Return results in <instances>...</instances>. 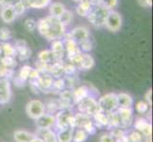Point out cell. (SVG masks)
<instances>
[{
    "mask_svg": "<svg viewBox=\"0 0 153 142\" xmlns=\"http://www.w3.org/2000/svg\"><path fill=\"white\" fill-rule=\"evenodd\" d=\"M33 69V67L28 65H25L23 66L20 67V69L17 73V77L19 79H21L22 81L27 82L30 79V71Z\"/></svg>",
    "mask_w": 153,
    "mask_h": 142,
    "instance_id": "36",
    "label": "cell"
},
{
    "mask_svg": "<svg viewBox=\"0 0 153 142\" xmlns=\"http://www.w3.org/2000/svg\"><path fill=\"white\" fill-rule=\"evenodd\" d=\"M35 135L41 138L45 142H58L56 133L51 129H37V134Z\"/></svg>",
    "mask_w": 153,
    "mask_h": 142,
    "instance_id": "23",
    "label": "cell"
},
{
    "mask_svg": "<svg viewBox=\"0 0 153 142\" xmlns=\"http://www.w3.org/2000/svg\"><path fill=\"white\" fill-rule=\"evenodd\" d=\"M151 97H152V89H149L146 91V93L145 94V102H147V104L151 106L152 104V101H151Z\"/></svg>",
    "mask_w": 153,
    "mask_h": 142,
    "instance_id": "50",
    "label": "cell"
},
{
    "mask_svg": "<svg viewBox=\"0 0 153 142\" xmlns=\"http://www.w3.org/2000/svg\"><path fill=\"white\" fill-rule=\"evenodd\" d=\"M109 10L105 9L101 4L96 5V6H92L91 10L88 14V20L93 27L95 28H103L105 26V19L108 17V14Z\"/></svg>",
    "mask_w": 153,
    "mask_h": 142,
    "instance_id": "3",
    "label": "cell"
},
{
    "mask_svg": "<svg viewBox=\"0 0 153 142\" xmlns=\"http://www.w3.org/2000/svg\"><path fill=\"white\" fill-rule=\"evenodd\" d=\"M34 136V134H31L24 130H17L13 133V138L16 142H30Z\"/></svg>",
    "mask_w": 153,
    "mask_h": 142,
    "instance_id": "30",
    "label": "cell"
},
{
    "mask_svg": "<svg viewBox=\"0 0 153 142\" xmlns=\"http://www.w3.org/2000/svg\"><path fill=\"white\" fill-rule=\"evenodd\" d=\"M97 103L100 111H102L105 114L114 112L119 107L118 101H117V94L116 93L105 94L97 99Z\"/></svg>",
    "mask_w": 153,
    "mask_h": 142,
    "instance_id": "4",
    "label": "cell"
},
{
    "mask_svg": "<svg viewBox=\"0 0 153 142\" xmlns=\"http://www.w3.org/2000/svg\"><path fill=\"white\" fill-rule=\"evenodd\" d=\"M92 9V5L89 2V0H83V1L79 2L77 7L75 9V13L77 15L81 17H87L88 14Z\"/></svg>",
    "mask_w": 153,
    "mask_h": 142,
    "instance_id": "25",
    "label": "cell"
},
{
    "mask_svg": "<svg viewBox=\"0 0 153 142\" xmlns=\"http://www.w3.org/2000/svg\"><path fill=\"white\" fill-rule=\"evenodd\" d=\"M74 128L67 127L64 129H59L56 133L58 142H72V136Z\"/></svg>",
    "mask_w": 153,
    "mask_h": 142,
    "instance_id": "22",
    "label": "cell"
},
{
    "mask_svg": "<svg viewBox=\"0 0 153 142\" xmlns=\"http://www.w3.org/2000/svg\"><path fill=\"white\" fill-rule=\"evenodd\" d=\"M123 25V17L117 10H109L104 27L110 32H118Z\"/></svg>",
    "mask_w": 153,
    "mask_h": 142,
    "instance_id": "7",
    "label": "cell"
},
{
    "mask_svg": "<svg viewBox=\"0 0 153 142\" xmlns=\"http://www.w3.org/2000/svg\"><path fill=\"white\" fill-rule=\"evenodd\" d=\"M0 18L6 24H10L17 18L13 6H3L0 9Z\"/></svg>",
    "mask_w": 153,
    "mask_h": 142,
    "instance_id": "18",
    "label": "cell"
},
{
    "mask_svg": "<svg viewBox=\"0 0 153 142\" xmlns=\"http://www.w3.org/2000/svg\"><path fill=\"white\" fill-rule=\"evenodd\" d=\"M13 96L12 83L9 79L0 78V104L8 103Z\"/></svg>",
    "mask_w": 153,
    "mask_h": 142,
    "instance_id": "10",
    "label": "cell"
},
{
    "mask_svg": "<svg viewBox=\"0 0 153 142\" xmlns=\"http://www.w3.org/2000/svg\"><path fill=\"white\" fill-rule=\"evenodd\" d=\"M54 78L49 73H40L37 80H34V83L37 86L38 90L44 93H49L51 91L52 83H53Z\"/></svg>",
    "mask_w": 153,
    "mask_h": 142,
    "instance_id": "9",
    "label": "cell"
},
{
    "mask_svg": "<svg viewBox=\"0 0 153 142\" xmlns=\"http://www.w3.org/2000/svg\"><path fill=\"white\" fill-rule=\"evenodd\" d=\"M13 38V34L10 29L7 27L0 28V42H9Z\"/></svg>",
    "mask_w": 153,
    "mask_h": 142,
    "instance_id": "38",
    "label": "cell"
},
{
    "mask_svg": "<svg viewBox=\"0 0 153 142\" xmlns=\"http://www.w3.org/2000/svg\"><path fill=\"white\" fill-rule=\"evenodd\" d=\"M83 130H85L86 132L88 133V135H94L96 133V130H97V127L95 126V124H94L93 120L91 119V121H88V123H86L85 125H84V127L82 128Z\"/></svg>",
    "mask_w": 153,
    "mask_h": 142,
    "instance_id": "46",
    "label": "cell"
},
{
    "mask_svg": "<svg viewBox=\"0 0 153 142\" xmlns=\"http://www.w3.org/2000/svg\"><path fill=\"white\" fill-rule=\"evenodd\" d=\"M24 26H25V29L28 31H30V32H33V31L36 29V28H37V22L33 18H28L25 20Z\"/></svg>",
    "mask_w": 153,
    "mask_h": 142,
    "instance_id": "45",
    "label": "cell"
},
{
    "mask_svg": "<svg viewBox=\"0 0 153 142\" xmlns=\"http://www.w3.org/2000/svg\"><path fill=\"white\" fill-rule=\"evenodd\" d=\"M99 142H114V138L110 133L103 134L101 136H100Z\"/></svg>",
    "mask_w": 153,
    "mask_h": 142,
    "instance_id": "47",
    "label": "cell"
},
{
    "mask_svg": "<svg viewBox=\"0 0 153 142\" xmlns=\"http://www.w3.org/2000/svg\"><path fill=\"white\" fill-rule=\"evenodd\" d=\"M89 2L91 3L92 6H96V5H100L102 3V0H89Z\"/></svg>",
    "mask_w": 153,
    "mask_h": 142,
    "instance_id": "52",
    "label": "cell"
},
{
    "mask_svg": "<svg viewBox=\"0 0 153 142\" xmlns=\"http://www.w3.org/2000/svg\"><path fill=\"white\" fill-rule=\"evenodd\" d=\"M88 135L85 130L82 128H77L73 132L72 142H86L88 138Z\"/></svg>",
    "mask_w": 153,
    "mask_h": 142,
    "instance_id": "33",
    "label": "cell"
},
{
    "mask_svg": "<svg viewBox=\"0 0 153 142\" xmlns=\"http://www.w3.org/2000/svg\"><path fill=\"white\" fill-rule=\"evenodd\" d=\"M30 142H45L43 139H42L41 138H39V136H37V135H35L34 138L31 139Z\"/></svg>",
    "mask_w": 153,
    "mask_h": 142,
    "instance_id": "51",
    "label": "cell"
},
{
    "mask_svg": "<svg viewBox=\"0 0 153 142\" xmlns=\"http://www.w3.org/2000/svg\"><path fill=\"white\" fill-rule=\"evenodd\" d=\"M19 0H0V6H13Z\"/></svg>",
    "mask_w": 153,
    "mask_h": 142,
    "instance_id": "49",
    "label": "cell"
},
{
    "mask_svg": "<svg viewBox=\"0 0 153 142\" xmlns=\"http://www.w3.org/2000/svg\"><path fill=\"white\" fill-rule=\"evenodd\" d=\"M63 43H64L65 46V50H66V58L68 59L72 56H74L75 54L81 52L80 47H79V45L76 43V42L73 40V38L71 36V34L67 32L65 34V36L63 37Z\"/></svg>",
    "mask_w": 153,
    "mask_h": 142,
    "instance_id": "12",
    "label": "cell"
},
{
    "mask_svg": "<svg viewBox=\"0 0 153 142\" xmlns=\"http://www.w3.org/2000/svg\"><path fill=\"white\" fill-rule=\"evenodd\" d=\"M68 62L71 63L72 65H74L77 68V70H83L88 71L91 70L93 66L95 65V60L89 53L86 52H79L71 58L67 59Z\"/></svg>",
    "mask_w": 153,
    "mask_h": 142,
    "instance_id": "2",
    "label": "cell"
},
{
    "mask_svg": "<svg viewBox=\"0 0 153 142\" xmlns=\"http://www.w3.org/2000/svg\"><path fill=\"white\" fill-rule=\"evenodd\" d=\"M102 6L108 10H114L119 5V0H102Z\"/></svg>",
    "mask_w": 153,
    "mask_h": 142,
    "instance_id": "43",
    "label": "cell"
},
{
    "mask_svg": "<svg viewBox=\"0 0 153 142\" xmlns=\"http://www.w3.org/2000/svg\"><path fill=\"white\" fill-rule=\"evenodd\" d=\"M16 50V59L25 62L29 60L31 56V50L28 46V44L24 40H16L13 44Z\"/></svg>",
    "mask_w": 153,
    "mask_h": 142,
    "instance_id": "13",
    "label": "cell"
},
{
    "mask_svg": "<svg viewBox=\"0 0 153 142\" xmlns=\"http://www.w3.org/2000/svg\"><path fill=\"white\" fill-rule=\"evenodd\" d=\"M51 50L57 61H64L66 58V50L62 39L52 41L51 45Z\"/></svg>",
    "mask_w": 153,
    "mask_h": 142,
    "instance_id": "17",
    "label": "cell"
},
{
    "mask_svg": "<svg viewBox=\"0 0 153 142\" xmlns=\"http://www.w3.org/2000/svg\"><path fill=\"white\" fill-rule=\"evenodd\" d=\"M73 18H74V14H73V13L70 10H66L64 13L59 17L61 22L64 24L66 27H68V26L73 22Z\"/></svg>",
    "mask_w": 153,
    "mask_h": 142,
    "instance_id": "37",
    "label": "cell"
},
{
    "mask_svg": "<svg viewBox=\"0 0 153 142\" xmlns=\"http://www.w3.org/2000/svg\"><path fill=\"white\" fill-rule=\"evenodd\" d=\"M35 125L37 129H51L53 126H55L54 115L45 113L40 118L35 119Z\"/></svg>",
    "mask_w": 153,
    "mask_h": 142,
    "instance_id": "16",
    "label": "cell"
},
{
    "mask_svg": "<svg viewBox=\"0 0 153 142\" xmlns=\"http://www.w3.org/2000/svg\"><path fill=\"white\" fill-rule=\"evenodd\" d=\"M136 111L138 114H141V115H145L149 112V105L147 104V102H146L145 101H140L136 103Z\"/></svg>",
    "mask_w": 153,
    "mask_h": 142,
    "instance_id": "42",
    "label": "cell"
},
{
    "mask_svg": "<svg viewBox=\"0 0 153 142\" xmlns=\"http://www.w3.org/2000/svg\"><path fill=\"white\" fill-rule=\"evenodd\" d=\"M117 101H118V106L119 107H132L133 106V98L128 93H118L117 94Z\"/></svg>",
    "mask_w": 153,
    "mask_h": 142,
    "instance_id": "28",
    "label": "cell"
},
{
    "mask_svg": "<svg viewBox=\"0 0 153 142\" xmlns=\"http://www.w3.org/2000/svg\"><path fill=\"white\" fill-rule=\"evenodd\" d=\"M68 33L71 34L73 40H74L78 45L88 39H91L89 29L87 27H85V26H78V27L73 28Z\"/></svg>",
    "mask_w": 153,
    "mask_h": 142,
    "instance_id": "15",
    "label": "cell"
},
{
    "mask_svg": "<svg viewBox=\"0 0 153 142\" xmlns=\"http://www.w3.org/2000/svg\"><path fill=\"white\" fill-rule=\"evenodd\" d=\"M65 89H66V82H65L64 77L54 79L51 92L53 91V92H56V93H60L63 90H65Z\"/></svg>",
    "mask_w": 153,
    "mask_h": 142,
    "instance_id": "35",
    "label": "cell"
},
{
    "mask_svg": "<svg viewBox=\"0 0 153 142\" xmlns=\"http://www.w3.org/2000/svg\"><path fill=\"white\" fill-rule=\"evenodd\" d=\"M77 68L74 65L70 62H64V76H74L76 74Z\"/></svg>",
    "mask_w": 153,
    "mask_h": 142,
    "instance_id": "41",
    "label": "cell"
},
{
    "mask_svg": "<svg viewBox=\"0 0 153 142\" xmlns=\"http://www.w3.org/2000/svg\"><path fill=\"white\" fill-rule=\"evenodd\" d=\"M96 127H107L108 123V116L102 111H98L91 117Z\"/></svg>",
    "mask_w": 153,
    "mask_h": 142,
    "instance_id": "26",
    "label": "cell"
},
{
    "mask_svg": "<svg viewBox=\"0 0 153 142\" xmlns=\"http://www.w3.org/2000/svg\"><path fill=\"white\" fill-rule=\"evenodd\" d=\"M47 73H49L54 79L62 78L64 76V61H57L53 65H50Z\"/></svg>",
    "mask_w": 153,
    "mask_h": 142,
    "instance_id": "21",
    "label": "cell"
},
{
    "mask_svg": "<svg viewBox=\"0 0 153 142\" xmlns=\"http://www.w3.org/2000/svg\"><path fill=\"white\" fill-rule=\"evenodd\" d=\"M28 9L42 10L48 8L52 0H23Z\"/></svg>",
    "mask_w": 153,
    "mask_h": 142,
    "instance_id": "24",
    "label": "cell"
},
{
    "mask_svg": "<svg viewBox=\"0 0 153 142\" xmlns=\"http://www.w3.org/2000/svg\"><path fill=\"white\" fill-rule=\"evenodd\" d=\"M46 113L45 103L39 99H31L26 104V114L31 119H37Z\"/></svg>",
    "mask_w": 153,
    "mask_h": 142,
    "instance_id": "6",
    "label": "cell"
},
{
    "mask_svg": "<svg viewBox=\"0 0 153 142\" xmlns=\"http://www.w3.org/2000/svg\"><path fill=\"white\" fill-rule=\"evenodd\" d=\"M79 47L82 52H86V53H89L92 49H93V44L91 39H88L86 41L82 42L81 44H79Z\"/></svg>",
    "mask_w": 153,
    "mask_h": 142,
    "instance_id": "44",
    "label": "cell"
},
{
    "mask_svg": "<svg viewBox=\"0 0 153 142\" xmlns=\"http://www.w3.org/2000/svg\"><path fill=\"white\" fill-rule=\"evenodd\" d=\"M116 112L118 114L119 120H120V128L128 129L133 124L134 114H133L132 107H128V108L118 107Z\"/></svg>",
    "mask_w": 153,
    "mask_h": 142,
    "instance_id": "8",
    "label": "cell"
},
{
    "mask_svg": "<svg viewBox=\"0 0 153 142\" xmlns=\"http://www.w3.org/2000/svg\"><path fill=\"white\" fill-rule=\"evenodd\" d=\"M74 113L72 112L71 109H62L59 111L56 112V115H54L55 117V127L59 129H64L68 126V120H70L71 116L73 115Z\"/></svg>",
    "mask_w": 153,
    "mask_h": 142,
    "instance_id": "14",
    "label": "cell"
},
{
    "mask_svg": "<svg viewBox=\"0 0 153 142\" xmlns=\"http://www.w3.org/2000/svg\"><path fill=\"white\" fill-rule=\"evenodd\" d=\"M108 123L107 127L111 130L114 128H120V120H119V117H118V114L116 111L111 112L108 114Z\"/></svg>",
    "mask_w": 153,
    "mask_h": 142,
    "instance_id": "34",
    "label": "cell"
},
{
    "mask_svg": "<svg viewBox=\"0 0 153 142\" xmlns=\"http://www.w3.org/2000/svg\"><path fill=\"white\" fill-rule=\"evenodd\" d=\"M49 12L50 15L59 18L61 15L64 13V12L67 10L66 6L61 2H51L49 5Z\"/></svg>",
    "mask_w": 153,
    "mask_h": 142,
    "instance_id": "27",
    "label": "cell"
},
{
    "mask_svg": "<svg viewBox=\"0 0 153 142\" xmlns=\"http://www.w3.org/2000/svg\"><path fill=\"white\" fill-rule=\"evenodd\" d=\"M74 117H75V128H83L84 125L92 119L91 117L80 112L74 113Z\"/></svg>",
    "mask_w": 153,
    "mask_h": 142,
    "instance_id": "32",
    "label": "cell"
},
{
    "mask_svg": "<svg viewBox=\"0 0 153 142\" xmlns=\"http://www.w3.org/2000/svg\"><path fill=\"white\" fill-rule=\"evenodd\" d=\"M89 95H91V88L88 87L87 85H80L78 87H75L72 90V97H73V102L74 105L78 103L80 101H82L83 99L87 98Z\"/></svg>",
    "mask_w": 153,
    "mask_h": 142,
    "instance_id": "19",
    "label": "cell"
},
{
    "mask_svg": "<svg viewBox=\"0 0 153 142\" xmlns=\"http://www.w3.org/2000/svg\"><path fill=\"white\" fill-rule=\"evenodd\" d=\"M13 7L15 13H16V15H17V17L21 16L22 14H24L26 13V10H27V9H28L23 0H19V1L17 3H15Z\"/></svg>",
    "mask_w": 153,
    "mask_h": 142,
    "instance_id": "39",
    "label": "cell"
},
{
    "mask_svg": "<svg viewBox=\"0 0 153 142\" xmlns=\"http://www.w3.org/2000/svg\"><path fill=\"white\" fill-rule=\"evenodd\" d=\"M75 105L77 106L78 112L88 115L89 117H92V116L99 110L97 99L96 97L92 96V95H89L87 98L83 99L82 101H80Z\"/></svg>",
    "mask_w": 153,
    "mask_h": 142,
    "instance_id": "5",
    "label": "cell"
},
{
    "mask_svg": "<svg viewBox=\"0 0 153 142\" xmlns=\"http://www.w3.org/2000/svg\"><path fill=\"white\" fill-rule=\"evenodd\" d=\"M128 138L129 142H144V136L138 131L133 130L128 133Z\"/></svg>",
    "mask_w": 153,
    "mask_h": 142,
    "instance_id": "40",
    "label": "cell"
},
{
    "mask_svg": "<svg viewBox=\"0 0 153 142\" xmlns=\"http://www.w3.org/2000/svg\"><path fill=\"white\" fill-rule=\"evenodd\" d=\"M74 2H76V3H79V2H81V1H83V0H73Z\"/></svg>",
    "mask_w": 153,
    "mask_h": 142,
    "instance_id": "53",
    "label": "cell"
},
{
    "mask_svg": "<svg viewBox=\"0 0 153 142\" xmlns=\"http://www.w3.org/2000/svg\"><path fill=\"white\" fill-rule=\"evenodd\" d=\"M0 50H1V56H9L16 58V50L13 44L10 42H2L0 43Z\"/></svg>",
    "mask_w": 153,
    "mask_h": 142,
    "instance_id": "29",
    "label": "cell"
},
{
    "mask_svg": "<svg viewBox=\"0 0 153 142\" xmlns=\"http://www.w3.org/2000/svg\"><path fill=\"white\" fill-rule=\"evenodd\" d=\"M37 30L50 42L63 39L67 33V27L57 17L48 15L37 21Z\"/></svg>",
    "mask_w": 153,
    "mask_h": 142,
    "instance_id": "1",
    "label": "cell"
},
{
    "mask_svg": "<svg viewBox=\"0 0 153 142\" xmlns=\"http://www.w3.org/2000/svg\"><path fill=\"white\" fill-rule=\"evenodd\" d=\"M133 127L146 138H149L152 135V125L145 118H137L133 120Z\"/></svg>",
    "mask_w": 153,
    "mask_h": 142,
    "instance_id": "11",
    "label": "cell"
},
{
    "mask_svg": "<svg viewBox=\"0 0 153 142\" xmlns=\"http://www.w3.org/2000/svg\"><path fill=\"white\" fill-rule=\"evenodd\" d=\"M0 65L7 69L14 70V68L17 66V60L14 57L1 56L0 57Z\"/></svg>",
    "mask_w": 153,
    "mask_h": 142,
    "instance_id": "31",
    "label": "cell"
},
{
    "mask_svg": "<svg viewBox=\"0 0 153 142\" xmlns=\"http://www.w3.org/2000/svg\"><path fill=\"white\" fill-rule=\"evenodd\" d=\"M37 62L50 66L51 65H53L54 63H56L57 60H56V58L54 57L53 53H52L51 49H43L38 53Z\"/></svg>",
    "mask_w": 153,
    "mask_h": 142,
    "instance_id": "20",
    "label": "cell"
},
{
    "mask_svg": "<svg viewBox=\"0 0 153 142\" xmlns=\"http://www.w3.org/2000/svg\"><path fill=\"white\" fill-rule=\"evenodd\" d=\"M137 2L143 8L149 9L152 7V0H137Z\"/></svg>",
    "mask_w": 153,
    "mask_h": 142,
    "instance_id": "48",
    "label": "cell"
}]
</instances>
